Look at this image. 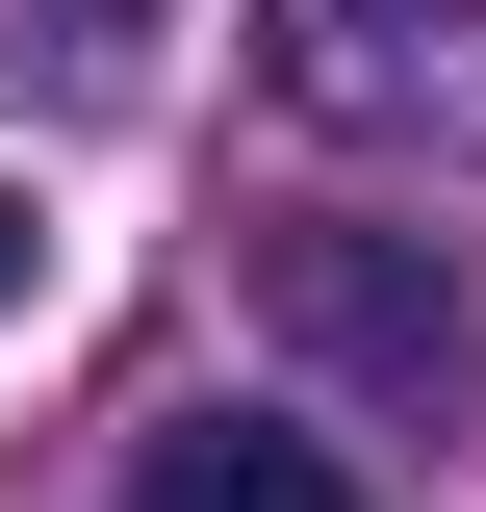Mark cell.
<instances>
[{"instance_id":"1","label":"cell","mask_w":486,"mask_h":512,"mask_svg":"<svg viewBox=\"0 0 486 512\" xmlns=\"http://www.w3.org/2000/svg\"><path fill=\"white\" fill-rule=\"evenodd\" d=\"M282 333L333 384H384V410H461V359H486V308L435 282V231H282Z\"/></svg>"},{"instance_id":"2","label":"cell","mask_w":486,"mask_h":512,"mask_svg":"<svg viewBox=\"0 0 486 512\" xmlns=\"http://www.w3.org/2000/svg\"><path fill=\"white\" fill-rule=\"evenodd\" d=\"M282 26V103L307 128H486V0H256Z\"/></svg>"},{"instance_id":"3","label":"cell","mask_w":486,"mask_h":512,"mask_svg":"<svg viewBox=\"0 0 486 512\" xmlns=\"http://www.w3.org/2000/svg\"><path fill=\"white\" fill-rule=\"evenodd\" d=\"M128 512H359V461L282 436V410H154L128 436Z\"/></svg>"},{"instance_id":"4","label":"cell","mask_w":486,"mask_h":512,"mask_svg":"<svg viewBox=\"0 0 486 512\" xmlns=\"http://www.w3.org/2000/svg\"><path fill=\"white\" fill-rule=\"evenodd\" d=\"M26 256H52V231H26V180H0V308H26Z\"/></svg>"}]
</instances>
